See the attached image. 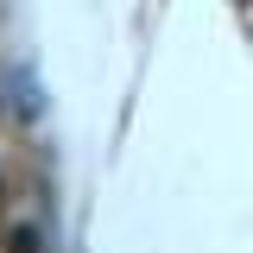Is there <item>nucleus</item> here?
<instances>
[{
	"mask_svg": "<svg viewBox=\"0 0 253 253\" xmlns=\"http://www.w3.org/2000/svg\"><path fill=\"white\" fill-rule=\"evenodd\" d=\"M13 253H38V234H32V228H19V234H13Z\"/></svg>",
	"mask_w": 253,
	"mask_h": 253,
	"instance_id": "1",
	"label": "nucleus"
}]
</instances>
